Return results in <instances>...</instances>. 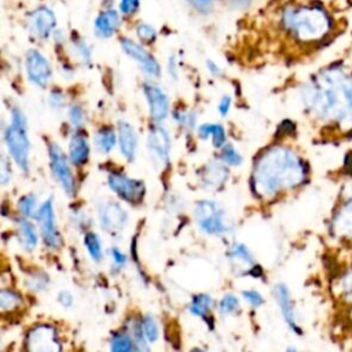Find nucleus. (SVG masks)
Here are the masks:
<instances>
[{"label": "nucleus", "mask_w": 352, "mask_h": 352, "mask_svg": "<svg viewBox=\"0 0 352 352\" xmlns=\"http://www.w3.org/2000/svg\"><path fill=\"white\" fill-rule=\"evenodd\" d=\"M302 102L309 113L322 121L352 125V69L330 65L312 76L301 88Z\"/></svg>", "instance_id": "1"}, {"label": "nucleus", "mask_w": 352, "mask_h": 352, "mask_svg": "<svg viewBox=\"0 0 352 352\" xmlns=\"http://www.w3.org/2000/svg\"><path fill=\"white\" fill-rule=\"evenodd\" d=\"M337 11L320 0L287 3L280 8L279 28L298 44L320 45L344 30L345 18Z\"/></svg>", "instance_id": "2"}, {"label": "nucleus", "mask_w": 352, "mask_h": 352, "mask_svg": "<svg viewBox=\"0 0 352 352\" xmlns=\"http://www.w3.org/2000/svg\"><path fill=\"white\" fill-rule=\"evenodd\" d=\"M308 176L302 158L287 146H272L263 151L252 170V188L260 198H272L301 186Z\"/></svg>", "instance_id": "3"}, {"label": "nucleus", "mask_w": 352, "mask_h": 352, "mask_svg": "<svg viewBox=\"0 0 352 352\" xmlns=\"http://www.w3.org/2000/svg\"><path fill=\"white\" fill-rule=\"evenodd\" d=\"M192 216L198 227L208 235L221 236L232 232L234 220L226 209L213 199H202L194 205Z\"/></svg>", "instance_id": "4"}, {"label": "nucleus", "mask_w": 352, "mask_h": 352, "mask_svg": "<svg viewBox=\"0 0 352 352\" xmlns=\"http://www.w3.org/2000/svg\"><path fill=\"white\" fill-rule=\"evenodd\" d=\"M26 129L28 126L10 122V125L4 129V133H3L4 143L10 157L14 160L18 168L23 172L29 170V151H30V140Z\"/></svg>", "instance_id": "5"}, {"label": "nucleus", "mask_w": 352, "mask_h": 352, "mask_svg": "<svg viewBox=\"0 0 352 352\" xmlns=\"http://www.w3.org/2000/svg\"><path fill=\"white\" fill-rule=\"evenodd\" d=\"M48 157L54 179L59 183L66 195L73 197L76 194V180L69 164L70 160L66 157L58 143L48 144Z\"/></svg>", "instance_id": "6"}, {"label": "nucleus", "mask_w": 352, "mask_h": 352, "mask_svg": "<svg viewBox=\"0 0 352 352\" xmlns=\"http://www.w3.org/2000/svg\"><path fill=\"white\" fill-rule=\"evenodd\" d=\"M109 188L122 201L128 204H139L146 194L144 182L126 176L120 170L109 172L107 175Z\"/></svg>", "instance_id": "7"}, {"label": "nucleus", "mask_w": 352, "mask_h": 352, "mask_svg": "<svg viewBox=\"0 0 352 352\" xmlns=\"http://www.w3.org/2000/svg\"><path fill=\"white\" fill-rule=\"evenodd\" d=\"M120 45H121L122 51L131 59H133L147 76L154 77V78H158L161 76V66H160L158 60L155 59V56L151 52H148L146 50L144 44H142L140 41L132 40L129 37H121Z\"/></svg>", "instance_id": "8"}, {"label": "nucleus", "mask_w": 352, "mask_h": 352, "mask_svg": "<svg viewBox=\"0 0 352 352\" xmlns=\"http://www.w3.org/2000/svg\"><path fill=\"white\" fill-rule=\"evenodd\" d=\"M34 219L38 223L40 234H41V238H43L45 246L50 249H54V250L59 249L62 245V236L56 227L52 198H48L47 201H44L40 205Z\"/></svg>", "instance_id": "9"}, {"label": "nucleus", "mask_w": 352, "mask_h": 352, "mask_svg": "<svg viewBox=\"0 0 352 352\" xmlns=\"http://www.w3.org/2000/svg\"><path fill=\"white\" fill-rule=\"evenodd\" d=\"M25 70L32 84L45 88L52 78V67L48 58L37 48H30L25 55Z\"/></svg>", "instance_id": "10"}, {"label": "nucleus", "mask_w": 352, "mask_h": 352, "mask_svg": "<svg viewBox=\"0 0 352 352\" xmlns=\"http://www.w3.org/2000/svg\"><path fill=\"white\" fill-rule=\"evenodd\" d=\"M28 28L30 33L40 40L52 37L54 32L58 29L55 11L48 6H37L28 14Z\"/></svg>", "instance_id": "11"}, {"label": "nucleus", "mask_w": 352, "mask_h": 352, "mask_svg": "<svg viewBox=\"0 0 352 352\" xmlns=\"http://www.w3.org/2000/svg\"><path fill=\"white\" fill-rule=\"evenodd\" d=\"M25 345L28 351L34 352H54L62 349L56 329L50 324H38L30 329L26 334Z\"/></svg>", "instance_id": "12"}, {"label": "nucleus", "mask_w": 352, "mask_h": 352, "mask_svg": "<svg viewBox=\"0 0 352 352\" xmlns=\"http://www.w3.org/2000/svg\"><path fill=\"white\" fill-rule=\"evenodd\" d=\"M98 220L106 232H121L128 224V212L116 201H103L98 205Z\"/></svg>", "instance_id": "13"}, {"label": "nucleus", "mask_w": 352, "mask_h": 352, "mask_svg": "<svg viewBox=\"0 0 352 352\" xmlns=\"http://www.w3.org/2000/svg\"><path fill=\"white\" fill-rule=\"evenodd\" d=\"M147 147L155 162L161 166H166L169 164L172 140L168 131L161 126L160 122L151 125L147 136Z\"/></svg>", "instance_id": "14"}, {"label": "nucleus", "mask_w": 352, "mask_h": 352, "mask_svg": "<svg viewBox=\"0 0 352 352\" xmlns=\"http://www.w3.org/2000/svg\"><path fill=\"white\" fill-rule=\"evenodd\" d=\"M143 94L146 96L150 116L154 122H161L168 117L169 113V99L168 95L154 82L143 84Z\"/></svg>", "instance_id": "15"}, {"label": "nucleus", "mask_w": 352, "mask_h": 352, "mask_svg": "<svg viewBox=\"0 0 352 352\" xmlns=\"http://www.w3.org/2000/svg\"><path fill=\"white\" fill-rule=\"evenodd\" d=\"M122 23V14L120 10L107 6L106 8L100 10L94 19V32L95 36L99 38H110L113 37Z\"/></svg>", "instance_id": "16"}, {"label": "nucleus", "mask_w": 352, "mask_h": 352, "mask_svg": "<svg viewBox=\"0 0 352 352\" xmlns=\"http://www.w3.org/2000/svg\"><path fill=\"white\" fill-rule=\"evenodd\" d=\"M331 231L342 241L352 242V195L346 197L334 212Z\"/></svg>", "instance_id": "17"}, {"label": "nucleus", "mask_w": 352, "mask_h": 352, "mask_svg": "<svg viewBox=\"0 0 352 352\" xmlns=\"http://www.w3.org/2000/svg\"><path fill=\"white\" fill-rule=\"evenodd\" d=\"M274 297L279 305L280 314L283 316L285 323L289 326V329L296 333V334H301V327L297 322L296 318V309H294V304L293 300L290 297V292L287 289V286L285 283H278L274 286Z\"/></svg>", "instance_id": "18"}, {"label": "nucleus", "mask_w": 352, "mask_h": 352, "mask_svg": "<svg viewBox=\"0 0 352 352\" xmlns=\"http://www.w3.org/2000/svg\"><path fill=\"white\" fill-rule=\"evenodd\" d=\"M201 186L206 190L221 188L228 179V169L220 161H209L198 172Z\"/></svg>", "instance_id": "19"}, {"label": "nucleus", "mask_w": 352, "mask_h": 352, "mask_svg": "<svg viewBox=\"0 0 352 352\" xmlns=\"http://www.w3.org/2000/svg\"><path fill=\"white\" fill-rule=\"evenodd\" d=\"M117 138H118V147L122 157L132 162L136 158L138 150V135L135 128L128 121H118L117 125Z\"/></svg>", "instance_id": "20"}, {"label": "nucleus", "mask_w": 352, "mask_h": 352, "mask_svg": "<svg viewBox=\"0 0 352 352\" xmlns=\"http://www.w3.org/2000/svg\"><path fill=\"white\" fill-rule=\"evenodd\" d=\"M69 160L76 166H82L89 160V143L82 133H74L69 140Z\"/></svg>", "instance_id": "21"}, {"label": "nucleus", "mask_w": 352, "mask_h": 352, "mask_svg": "<svg viewBox=\"0 0 352 352\" xmlns=\"http://www.w3.org/2000/svg\"><path fill=\"white\" fill-rule=\"evenodd\" d=\"M16 235L19 245L26 252H33L38 243V235L36 227L29 221V217L16 219Z\"/></svg>", "instance_id": "22"}, {"label": "nucleus", "mask_w": 352, "mask_h": 352, "mask_svg": "<svg viewBox=\"0 0 352 352\" xmlns=\"http://www.w3.org/2000/svg\"><path fill=\"white\" fill-rule=\"evenodd\" d=\"M94 143H95V147L98 148V151H100L103 154H109L118 143L117 132L111 126L104 125V126L99 128L98 132L95 133Z\"/></svg>", "instance_id": "23"}, {"label": "nucleus", "mask_w": 352, "mask_h": 352, "mask_svg": "<svg viewBox=\"0 0 352 352\" xmlns=\"http://www.w3.org/2000/svg\"><path fill=\"white\" fill-rule=\"evenodd\" d=\"M197 133L201 139H212V144L217 148H221L226 144V131L221 124L206 122L198 126Z\"/></svg>", "instance_id": "24"}, {"label": "nucleus", "mask_w": 352, "mask_h": 352, "mask_svg": "<svg viewBox=\"0 0 352 352\" xmlns=\"http://www.w3.org/2000/svg\"><path fill=\"white\" fill-rule=\"evenodd\" d=\"M70 52L72 55L84 66H89L92 62V50L89 44L80 36L72 37L70 40Z\"/></svg>", "instance_id": "25"}, {"label": "nucleus", "mask_w": 352, "mask_h": 352, "mask_svg": "<svg viewBox=\"0 0 352 352\" xmlns=\"http://www.w3.org/2000/svg\"><path fill=\"white\" fill-rule=\"evenodd\" d=\"M212 307H213V298L209 294H197L192 297V300L188 305V311L194 316L206 319Z\"/></svg>", "instance_id": "26"}, {"label": "nucleus", "mask_w": 352, "mask_h": 352, "mask_svg": "<svg viewBox=\"0 0 352 352\" xmlns=\"http://www.w3.org/2000/svg\"><path fill=\"white\" fill-rule=\"evenodd\" d=\"M84 246L89 254V257L99 263L103 260V248H102V242L98 234L92 232V231H87L84 235Z\"/></svg>", "instance_id": "27"}, {"label": "nucleus", "mask_w": 352, "mask_h": 352, "mask_svg": "<svg viewBox=\"0 0 352 352\" xmlns=\"http://www.w3.org/2000/svg\"><path fill=\"white\" fill-rule=\"evenodd\" d=\"M110 349L111 351H136L139 349L135 340L131 337L128 331H117L110 338Z\"/></svg>", "instance_id": "28"}, {"label": "nucleus", "mask_w": 352, "mask_h": 352, "mask_svg": "<svg viewBox=\"0 0 352 352\" xmlns=\"http://www.w3.org/2000/svg\"><path fill=\"white\" fill-rule=\"evenodd\" d=\"M21 304H22V297L19 296V293H16L15 290H11V289H1L0 307H1L3 312L16 309L21 307Z\"/></svg>", "instance_id": "29"}, {"label": "nucleus", "mask_w": 352, "mask_h": 352, "mask_svg": "<svg viewBox=\"0 0 352 352\" xmlns=\"http://www.w3.org/2000/svg\"><path fill=\"white\" fill-rule=\"evenodd\" d=\"M135 34L139 38V41L144 45L153 44L158 36L157 29L151 23H147V22H139L135 26Z\"/></svg>", "instance_id": "30"}, {"label": "nucleus", "mask_w": 352, "mask_h": 352, "mask_svg": "<svg viewBox=\"0 0 352 352\" xmlns=\"http://www.w3.org/2000/svg\"><path fill=\"white\" fill-rule=\"evenodd\" d=\"M18 212L25 216V217H36L37 210H38V204H37V197L34 194H28L21 197L18 201Z\"/></svg>", "instance_id": "31"}, {"label": "nucleus", "mask_w": 352, "mask_h": 352, "mask_svg": "<svg viewBox=\"0 0 352 352\" xmlns=\"http://www.w3.org/2000/svg\"><path fill=\"white\" fill-rule=\"evenodd\" d=\"M230 256L234 261H238V263H243V265L249 270L252 265H254V258H253V254L250 253V250L248 249L246 245L243 243H235L232 246V249L230 250Z\"/></svg>", "instance_id": "32"}, {"label": "nucleus", "mask_w": 352, "mask_h": 352, "mask_svg": "<svg viewBox=\"0 0 352 352\" xmlns=\"http://www.w3.org/2000/svg\"><path fill=\"white\" fill-rule=\"evenodd\" d=\"M129 334H131V337L135 340V342H136V345H138V348L139 349H148L150 346H148V341H147V338H146V336H144V333H143V329H142V323H140V320H136V319H131L129 322H128V330H126Z\"/></svg>", "instance_id": "33"}, {"label": "nucleus", "mask_w": 352, "mask_h": 352, "mask_svg": "<svg viewBox=\"0 0 352 352\" xmlns=\"http://www.w3.org/2000/svg\"><path fill=\"white\" fill-rule=\"evenodd\" d=\"M50 279L48 275L45 272H33L30 275H28L25 285L30 292H43L48 287Z\"/></svg>", "instance_id": "34"}, {"label": "nucleus", "mask_w": 352, "mask_h": 352, "mask_svg": "<svg viewBox=\"0 0 352 352\" xmlns=\"http://www.w3.org/2000/svg\"><path fill=\"white\" fill-rule=\"evenodd\" d=\"M175 122H177L184 129H194L197 124V113L194 110H176L172 113Z\"/></svg>", "instance_id": "35"}, {"label": "nucleus", "mask_w": 352, "mask_h": 352, "mask_svg": "<svg viewBox=\"0 0 352 352\" xmlns=\"http://www.w3.org/2000/svg\"><path fill=\"white\" fill-rule=\"evenodd\" d=\"M220 160L223 162H226L230 166H239L243 161L242 155L239 154V151L231 144V143H226L221 150H220Z\"/></svg>", "instance_id": "36"}, {"label": "nucleus", "mask_w": 352, "mask_h": 352, "mask_svg": "<svg viewBox=\"0 0 352 352\" xmlns=\"http://www.w3.org/2000/svg\"><path fill=\"white\" fill-rule=\"evenodd\" d=\"M140 323H142V329H143V333H144L147 341L150 344L155 342L158 340V334H160L155 318L153 315H144L140 319Z\"/></svg>", "instance_id": "37"}, {"label": "nucleus", "mask_w": 352, "mask_h": 352, "mask_svg": "<svg viewBox=\"0 0 352 352\" xmlns=\"http://www.w3.org/2000/svg\"><path fill=\"white\" fill-rule=\"evenodd\" d=\"M239 311V300L235 294L227 293L219 301V312L221 315H234Z\"/></svg>", "instance_id": "38"}, {"label": "nucleus", "mask_w": 352, "mask_h": 352, "mask_svg": "<svg viewBox=\"0 0 352 352\" xmlns=\"http://www.w3.org/2000/svg\"><path fill=\"white\" fill-rule=\"evenodd\" d=\"M67 117H69V122L76 129H80L84 125V122H85V113H84L82 107L78 106V104L69 106Z\"/></svg>", "instance_id": "39"}, {"label": "nucleus", "mask_w": 352, "mask_h": 352, "mask_svg": "<svg viewBox=\"0 0 352 352\" xmlns=\"http://www.w3.org/2000/svg\"><path fill=\"white\" fill-rule=\"evenodd\" d=\"M140 8V0H118V10L122 16H132Z\"/></svg>", "instance_id": "40"}, {"label": "nucleus", "mask_w": 352, "mask_h": 352, "mask_svg": "<svg viewBox=\"0 0 352 352\" xmlns=\"http://www.w3.org/2000/svg\"><path fill=\"white\" fill-rule=\"evenodd\" d=\"M340 289H341V296L348 302H352V268L345 275H342L340 282Z\"/></svg>", "instance_id": "41"}, {"label": "nucleus", "mask_w": 352, "mask_h": 352, "mask_svg": "<svg viewBox=\"0 0 352 352\" xmlns=\"http://www.w3.org/2000/svg\"><path fill=\"white\" fill-rule=\"evenodd\" d=\"M110 256L113 258V267H111L113 271L118 272L126 265V256L116 246L110 248Z\"/></svg>", "instance_id": "42"}, {"label": "nucleus", "mask_w": 352, "mask_h": 352, "mask_svg": "<svg viewBox=\"0 0 352 352\" xmlns=\"http://www.w3.org/2000/svg\"><path fill=\"white\" fill-rule=\"evenodd\" d=\"M242 297L243 300L253 308H257L260 305L264 304V298L263 296L257 292V290H253V289H249V290H242Z\"/></svg>", "instance_id": "43"}, {"label": "nucleus", "mask_w": 352, "mask_h": 352, "mask_svg": "<svg viewBox=\"0 0 352 352\" xmlns=\"http://www.w3.org/2000/svg\"><path fill=\"white\" fill-rule=\"evenodd\" d=\"M48 103L52 109L55 110H59V109H63L65 106V95L60 89H52L48 95Z\"/></svg>", "instance_id": "44"}, {"label": "nucleus", "mask_w": 352, "mask_h": 352, "mask_svg": "<svg viewBox=\"0 0 352 352\" xmlns=\"http://www.w3.org/2000/svg\"><path fill=\"white\" fill-rule=\"evenodd\" d=\"M0 164H1V169H0V183H1L3 186H6V184L11 180L12 170H11V166H10L8 160H7L4 155L1 157Z\"/></svg>", "instance_id": "45"}, {"label": "nucleus", "mask_w": 352, "mask_h": 352, "mask_svg": "<svg viewBox=\"0 0 352 352\" xmlns=\"http://www.w3.org/2000/svg\"><path fill=\"white\" fill-rule=\"evenodd\" d=\"M217 0H188V3L199 12H210L213 4Z\"/></svg>", "instance_id": "46"}, {"label": "nucleus", "mask_w": 352, "mask_h": 352, "mask_svg": "<svg viewBox=\"0 0 352 352\" xmlns=\"http://www.w3.org/2000/svg\"><path fill=\"white\" fill-rule=\"evenodd\" d=\"M10 122L16 124V125H22V126H28V120H26L25 113L18 107H14L11 110V121Z\"/></svg>", "instance_id": "47"}, {"label": "nucleus", "mask_w": 352, "mask_h": 352, "mask_svg": "<svg viewBox=\"0 0 352 352\" xmlns=\"http://www.w3.org/2000/svg\"><path fill=\"white\" fill-rule=\"evenodd\" d=\"M58 302H59L63 308H70V307L73 305V302H74V297H73V294H72L69 290L63 289V290H60V292L58 293Z\"/></svg>", "instance_id": "48"}, {"label": "nucleus", "mask_w": 352, "mask_h": 352, "mask_svg": "<svg viewBox=\"0 0 352 352\" xmlns=\"http://www.w3.org/2000/svg\"><path fill=\"white\" fill-rule=\"evenodd\" d=\"M231 103H232V99L230 95H223L217 103V111L220 116H227V113L230 111L231 109Z\"/></svg>", "instance_id": "49"}, {"label": "nucleus", "mask_w": 352, "mask_h": 352, "mask_svg": "<svg viewBox=\"0 0 352 352\" xmlns=\"http://www.w3.org/2000/svg\"><path fill=\"white\" fill-rule=\"evenodd\" d=\"M166 70L169 73V76L173 78V80H177L179 77V67H177V59L175 55H170L169 59H168V63H166Z\"/></svg>", "instance_id": "50"}, {"label": "nucleus", "mask_w": 352, "mask_h": 352, "mask_svg": "<svg viewBox=\"0 0 352 352\" xmlns=\"http://www.w3.org/2000/svg\"><path fill=\"white\" fill-rule=\"evenodd\" d=\"M294 129H296V125L290 120H283V122L278 128V132L280 135H289V133L294 132Z\"/></svg>", "instance_id": "51"}, {"label": "nucleus", "mask_w": 352, "mask_h": 352, "mask_svg": "<svg viewBox=\"0 0 352 352\" xmlns=\"http://www.w3.org/2000/svg\"><path fill=\"white\" fill-rule=\"evenodd\" d=\"M206 69H208V72H209L212 76H220V74L223 73L221 67H220L214 60H212V59H208V60H206Z\"/></svg>", "instance_id": "52"}, {"label": "nucleus", "mask_w": 352, "mask_h": 352, "mask_svg": "<svg viewBox=\"0 0 352 352\" xmlns=\"http://www.w3.org/2000/svg\"><path fill=\"white\" fill-rule=\"evenodd\" d=\"M345 3H348V4H351L352 6V0H344Z\"/></svg>", "instance_id": "53"}]
</instances>
